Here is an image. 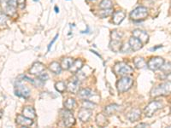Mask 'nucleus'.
I'll use <instances>...</instances> for the list:
<instances>
[{"label": "nucleus", "instance_id": "1", "mask_svg": "<svg viewBox=\"0 0 171 128\" xmlns=\"http://www.w3.org/2000/svg\"><path fill=\"white\" fill-rule=\"evenodd\" d=\"M171 94V82L163 83L154 87L151 91L152 97H159V96H167Z\"/></svg>", "mask_w": 171, "mask_h": 128}, {"label": "nucleus", "instance_id": "2", "mask_svg": "<svg viewBox=\"0 0 171 128\" xmlns=\"http://www.w3.org/2000/svg\"><path fill=\"white\" fill-rule=\"evenodd\" d=\"M1 6L4 12L8 15H13L15 14L16 7L18 6L17 0H0Z\"/></svg>", "mask_w": 171, "mask_h": 128}, {"label": "nucleus", "instance_id": "3", "mask_svg": "<svg viewBox=\"0 0 171 128\" xmlns=\"http://www.w3.org/2000/svg\"><path fill=\"white\" fill-rule=\"evenodd\" d=\"M113 70L116 75L127 76L133 73V68L125 62H118L114 66Z\"/></svg>", "mask_w": 171, "mask_h": 128}, {"label": "nucleus", "instance_id": "4", "mask_svg": "<svg viewBox=\"0 0 171 128\" xmlns=\"http://www.w3.org/2000/svg\"><path fill=\"white\" fill-rule=\"evenodd\" d=\"M133 84V80L130 77L124 76L122 79H121L117 82V90L120 93L126 92L127 90H128L132 87Z\"/></svg>", "mask_w": 171, "mask_h": 128}, {"label": "nucleus", "instance_id": "5", "mask_svg": "<svg viewBox=\"0 0 171 128\" xmlns=\"http://www.w3.org/2000/svg\"><path fill=\"white\" fill-rule=\"evenodd\" d=\"M147 15H148V10L146 8L138 7L131 12L130 17L133 21H140V20L145 19Z\"/></svg>", "mask_w": 171, "mask_h": 128}, {"label": "nucleus", "instance_id": "6", "mask_svg": "<svg viewBox=\"0 0 171 128\" xmlns=\"http://www.w3.org/2000/svg\"><path fill=\"white\" fill-rule=\"evenodd\" d=\"M162 108H163V103L161 102L154 101V102H150L145 109V116L152 117L153 114Z\"/></svg>", "mask_w": 171, "mask_h": 128}, {"label": "nucleus", "instance_id": "7", "mask_svg": "<svg viewBox=\"0 0 171 128\" xmlns=\"http://www.w3.org/2000/svg\"><path fill=\"white\" fill-rule=\"evenodd\" d=\"M61 116L63 125L67 127L69 126H72L73 125H75V118L73 116V114H71V112L68 110V109H63L61 111Z\"/></svg>", "mask_w": 171, "mask_h": 128}, {"label": "nucleus", "instance_id": "8", "mask_svg": "<svg viewBox=\"0 0 171 128\" xmlns=\"http://www.w3.org/2000/svg\"><path fill=\"white\" fill-rule=\"evenodd\" d=\"M15 95L18 97H22V98H27L30 96V90L25 86L21 81H17V83L15 84Z\"/></svg>", "mask_w": 171, "mask_h": 128}, {"label": "nucleus", "instance_id": "9", "mask_svg": "<svg viewBox=\"0 0 171 128\" xmlns=\"http://www.w3.org/2000/svg\"><path fill=\"white\" fill-rule=\"evenodd\" d=\"M164 58L159 57H152L149 62H147V66L148 68L151 69V70H157L159 68H162V66L164 65Z\"/></svg>", "mask_w": 171, "mask_h": 128}, {"label": "nucleus", "instance_id": "10", "mask_svg": "<svg viewBox=\"0 0 171 128\" xmlns=\"http://www.w3.org/2000/svg\"><path fill=\"white\" fill-rule=\"evenodd\" d=\"M80 80L79 79V78L75 76L74 77L73 79L71 81H69V83L68 84V90L69 92H72V93H77L78 90H79V88H80Z\"/></svg>", "mask_w": 171, "mask_h": 128}, {"label": "nucleus", "instance_id": "11", "mask_svg": "<svg viewBox=\"0 0 171 128\" xmlns=\"http://www.w3.org/2000/svg\"><path fill=\"white\" fill-rule=\"evenodd\" d=\"M133 36L138 38L141 43L143 44H146L149 40V35L147 34L146 32H145L140 29H136V30L133 31Z\"/></svg>", "mask_w": 171, "mask_h": 128}, {"label": "nucleus", "instance_id": "12", "mask_svg": "<svg viewBox=\"0 0 171 128\" xmlns=\"http://www.w3.org/2000/svg\"><path fill=\"white\" fill-rule=\"evenodd\" d=\"M45 66L44 64H42L41 62H35L33 64L32 68L29 70V73L31 74H34V75H39L41 73L45 71Z\"/></svg>", "mask_w": 171, "mask_h": 128}, {"label": "nucleus", "instance_id": "13", "mask_svg": "<svg viewBox=\"0 0 171 128\" xmlns=\"http://www.w3.org/2000/svg\"><path fill=\"white\" fill-rule=\"evenodd\" d=\"M16 123L20 126H30L33 125L34 121H33V119L27 118L24 115H17Z\"/></svg>", "mask_w": 171, "mask_h": 128}, {"label": "nucleus", "instance_id": "14", "mask_svg": "<svg viewBox=\"0 0 171 128\" xmlns=\"http://www.w3.org/2000/svg\"><path fill=\"white\" fill-rule=\"evenodd\" d=\"M140 116H141V111H140V109H132L129 113L128 114V115H127L128 119L131 122L139 121V120H140Z\"/></svg>", "mask_w": 171, "mask_h": 128}, {"label": "nucleus", "instance_id": "15", "mask_svg": "<svg viewBox=\"0 0 171 128\" xmlns=\"http://www.w3.org/2000/svg\"><path fill=\"white\" fill-rule=\"evenodd\" d=\"M92 115V112L91 110H89L88 109H80V111H79V113H78V117H79V119H80V121H88L89 120V118L91 117Z\"/></svg>", "mask_w": 171, "mask_h": 128}, {"label": "nucleus", "instance_id": "16", "mask_svg": "<svg viewBox=\"0 0 171 128\" xmlns=\"http://www.w3.org/2000/svg\"><path fill=\"white\" fill-rule=\"evenodd\" d=\"M82 66H83V62L80 59H77V60L73 62L72 65L69 68V71L71 72V73H74V74L78 73L81 69Z\"/></svg>", "mask_w": 171, "mask_h": 128}, {"label": "nucleus", "instance_id": "17", "mask_svg": "<svg viewBox=\"0 0 171 128\" xmlns=\"http://www.w3.org/2000/svg\"><path fill=\"white\" fill-rule=\"evenodd\" d=\"M129 45L132 50H139L142 48V43L135 37H132L129 39Z\"/></svg>", "mask_w": 171, "mask_h": 128}, {"label": "nucleus", "instance_id": "18", "mask_svg": "<svg viewBox=\"0 0 171 128\" xmlns=\"http://www.w3.org/2000/svg\"><path fill=\"white\" fill-rule=\"evenodd\" d=\"M125 13L123 11H121V10H119V11H116L115 12L114 15H113V22L116 24V25H118V24H120V23L122 22V21L124 20L125 18Z\"/></svg>", "mask_w": 171, "mask_h": 128}, {"label": "nucleus", "instance_id": "19", "mask_svg": "<svg viewBox=\"0 0 171 128\" xmlns=\"http://www.w3.org/2000/svg\"><path fill=\"white\" fill-rule=\"evenodd\" d=\"M93 96V92L92 90H91L90 89H83V90H80L78 92V97L80 98V99H83V100H86V99H89L90 98H92Z\"/></svg>", "mask_w": 171, "mask_h": 128}, {"label": "nucleus", "instance_id": "20", "mask_svg": "<svg viewBox=\"0 0 171 128\" xmlns=\"http://www.w3.org/2000/svg\"><path fill=\"white\" fill-rule=\"evenodd\" d=\"M23 115L27 117V118H30V119H34L36 117V113H35V110L33 107L27 106L23 109Z\"/></svg>", "mask_w": 171, "mask_h": 128}, {"label": "nucleus", "instance_id": "21", "mask_svg": "<svg viewBox=\"0 0 171 128\" xmlns=\"http://www.w3.org/2000/svg\"><path fill=\"white\" fill-rule=\"evenodd\" d=\"M96 121H97V125L100 127H104L105 126L108 125V120H107L106 116L103 114H99L97 115Z\"/></svg>", "mask_w": 171, "mask_h": 128}, {"label": "nucleus", "instance_id": "22", "mask_svg": "<svg viewBox=\"0 0 171 128\" xmlns=\"http://www.w3.org/2000/svg\"><path fill=\"white\" fill-rule=\"evenodd\" d=\"M120 109H121V106L116 105V104H110L104 109V111L107 114L110 115V114H113L118 112Z\"/></svg>", "mask_w": 171, "mask_h": 128}, {"label": "nucleus", "instance_id": "23", "mask_svg": "<svg viewBox=\"0 0 171 128\" xmlns=\"http://www.w3.org/2000/svg\"><path fill=\"white\" fill-rule=\"evenodd\" d=\"M122 43L120 40H111L110 43V49L115 52H119L122 49Z\"/></svg>", "mask_w": 171, "mask_h": 128}, {"label": "nucleus", "instance_id": "24", "mask_svg": "<svg viewBox=\"0 0 171 128\" xmlns=\"http://www.w3.org/2000/svg\"><path fill=\"white\" fill-rule=\"evenodd\" d=\"M133 63L136 66L137 68H145L147 66L146 62L142 57H136V58H134Z\"/></svg>", "mask_w": 171, "mask_h": 128}, {"label": "nucleus", "instance_id": "25", "mask_svg": "<svg viewBox=\"0 0 171 128\" xmlns=\"http://www.w3.org/2000/svg\"><path fill=\"white\" fill-rule=\"evenodd\" d=\"M49 68L51 71H52L53 73H55V74H59L62 71L61 65L58 63V62H51V63L50 64Z\"/></svg>", "mask_w": 171, "mask_h": 128}, {"label": "nucleus", "instance_id": "26", "mask_svg": "<svg viewBox=\"0 0 171 128\" xmlns=\"http://www.w3.org/2000/svg\"><path fill=\"white\" fill-rule=\"evenodd\" d=\"M73 62H74V60H73L72 58H70V57L63 58V59L62 60V63H61L62 68H63V69H65V70L69 69L70 66L72 65Z\"/></svg>", "mask_w": 171, "mask_h": 128}, {"label": "nucleus", "instance_id": "27", "mask_svg": "<svg viewBox=\"0 0 171 128\" xmlns=\"http://www.w3.org/2000/svg\"><path fill=\"white\" fill-rule=\"evenodd\" d=\"M75 100L73 99V98H68V99L66 100V102H64L65 109H68V110L72 109L75 107Z\"/></svg>", "mask_w": 171, "mask_h": 128}, {"label": "nucleus", "instance_id": "28", "mask_svg": "<svg viewBox=\"0 0 171 128\" xmlns=\"http://www.w3.org/2000/svg\"><path fill=\"white\" fill-rule=\"evenodd\" d=\"M113 13L112 9H104V10H100L99 13V16L101 18H105L106 16H109Z\"/></svg>", "mask_w": 171, "mask_h": 128}, {"label": "nucleus", "instance_id": "29", "mask_svg": "<svg viewBox=\"0 0 171 128\" xmlns=\"http://www.w3.org/2000/svg\"><path fill=\"white\" fill-rule=\"evenodd\" d=\"M7 20H8L7 15L4 13L3 10H1V9H0V25H1V26L6 25Z\"/></svg>", "mask_w": 171, "mask_h": 128}, {"label": "nucleus", "instance_id": "30", "mask_svg": "<svg viewBox=\"0 0 171 128\" xmlns=\"http://www.w3.org/2000/svg\"><path fill=\"white\" fill-rule=\"evenodd\" d=\"M112 2L110 0H103L99 4V7L101 9H111L112 8Z\"/></svg>", "mask_w": 171, "mask_h": 128}, {"label": "nucleus", "instance_id": "31", "mask_svg": "<svg viewBox=\"0 0 171 128\" xmlns=\"http://www.w3.org/2000/svg\"><path fill=\"white\" fill-rule=\"evenodd\" d=\"M122 35H123L122 33H120L118 31L114 30L112 31V33H111V38H112V40H121Z\"/></svg>", "mask_w": 171, "mask_h": 128}, {"label": "nucleus", "instance_id": "32", "mask_svg": "<svg viewBox=\"0 0 171 128\" xmlns=\"http://www.w3.org/2000/svg\"><path fill=\"white\" fill-rule=\"evenodd\" d=\"M55 86H56V89H57L59 92H63V91L66 90V86H65V84L63 83V82H62V81H59V82L56 83Z\"/></svg>", "mask_w": 171, "mask_h": 128}, {"label": "nucleus", "instance_id": "33", "mask_svg": "<svg viewBox=\"0 0 171 128\" xmlns=\"http://www.w3.org/2000/svg\"><path fill=\"white\" fill-rule=\"evenodd\" d=\"M95 103H92V102H89V101H84L83 102V108L84 109H92L95 108Z\"/></svg>", "mask_w": 171, "mask_h": 128}, {"label": "nucleus", "instance_id": "34", "mask_svg": "<svg viewBox=\"0 0 171 128\" xmlns=\"http://www.w3.org/2000/svg\"><path fill=\"white\" fill-rule=\"evenodd\" d=\"M48 78H49V76H48V74H46V73H41L39 75V79H40L41 81H43V82H45V81H46L47 79H48Z\"/></svg>", "mask_w": 171, "mask_h": 128}, {"label": "nucleus", "instance_id": "35", "mask_svg": "<svg viewBox=\"0 0 171 128\" xmlns=\"http://www.w3.org/2000/svg\"><path fill=\"white\" fill-rule=\"evenodd\" d=\"M131 47H130L129 44L128 45H124L122 46V49H121V51L123 53H127V52H129L130 50H131Z\"/></svg>", "mask_w": 171, "mask_h": 128}, {"label": "nucleus", "instance_id": "36", "mask_svg": "<svg viewBox=\"0 0 171 128\" xmlns=\"http://www.w3.org/2000/svg\"><path fill=\"white\" fill-rule=\"evenodd\" d=\"M25 2H26V0H17V4L21 9H23L25 6Z\"/></svg>", "mask_w": 171, "mask_h": 128}, {"label": "nucleus", "instance_id": "37", "mask_svg": "<svg viewBox=\"0 0 171 128\" xmlns=\"http://www.w3.org/2000/svg\"><path fill=\"white\" fill-rule=\"evenodd\" d=\"M57 37H58V34H57V35L55 36V38H53V40H52V41H51V43H50V45H48V50H50V49H51V45H53L54 42H55V41H56V40H57Z\"/></svg>", "mask_w": 171, "mask_h": 128}, {"label": "nucleus", "instance_id": "38", "mask_svg": "<svg viewBox=\"0 0 171 128\" xmlns=\"http://www.w3.org/2000/svg\"><path fill=\"white\" fill-rule=\"evenodd\" d=\"M149 125L147 124H143V123H141V124L138 125V126H136V127H148Z\"/></svg>", "mask_w": 171, "mask_h": 128}, {"label": "nucleus", "instance_id": "39", "mask_svg": "<svg viewBox=\"0 0 171 128\" xmlns=\"http://www.w3.org/2000/svg\"><path fill=\"white\" fill-rule=\"evenodd\" d=\"M163 47V45H158V46H157V47H153V48H151L150 49V50H157L158 48H162Z\"/></svg>", "mask_w": 171, "mask_h": 128}, {"label": "nucleus", "instance_id": "40", "mask_svg": "<svg viewBox=\"0 0 171 128\" xmlns=\"http://www.w3.org/2000/svg\"><path fill=\"white\" fill-rule=\"evenodd\" d=\"M166 79L169 82H171V73H169L167 76H166Z\"/></svg>", "mask_w": 171, "mask_h": 128}, {"label": "nucleus", "instance_id": "41", "mask_svg": "<svg viewBox=\"0 0 171 128\" xmlns=\"http://www.w3.org/2000/svg\"><path fill=\"white\" fill-rule=\"evenodd\" d=\"M55 11H56V13H58V12H59V9L57 8V6L55 7Z\"/></svg>", "mask_w": 171, "mask_h": 128}, {"label": "nucleus", "instance_id": "42", "mask_svg": "<svg viewBox=\"0 0 171 128\" xmlns=\"http://www.w3.org/2000/svg\"><path fill=\"white\" fill-rule=\"evenodd\" d=\"M34 1H35V2H37V1H39V0H34Z\"/></svg>", "mask_w": 171, "mask_h": 128}, {"label": "nucleus", "instance_id": "43", "mask_svg": "<svg viewBox=\"0 0 171 128\" xmlns=\"http://www.w3.org/2000/svg\"><path fill=\"white\" fill-rule=\"evenodd\" d=\"M91 1H92V0H91Z\"/></svg>", "mask_w": 171, "mask_h": 128}]
</instances>
